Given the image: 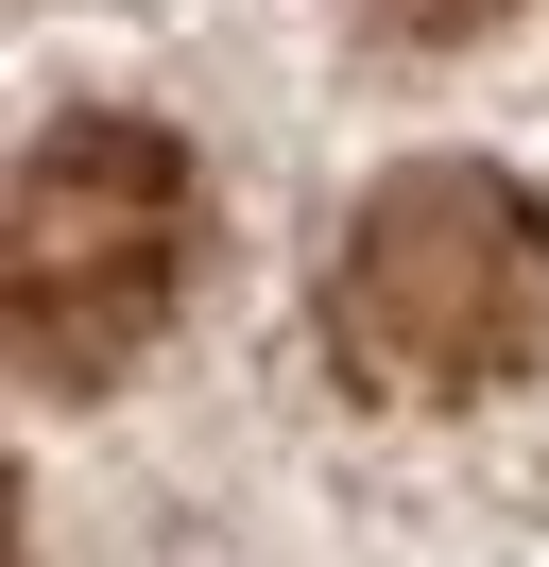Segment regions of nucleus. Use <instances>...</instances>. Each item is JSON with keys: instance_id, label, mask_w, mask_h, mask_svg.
<instances>
[{"instance_id": "nucleus-1", "label": "nucleus", "mask_w": 549, "mask_h": 567, "mask_svg": "<svg viewBox=\"0 0 549 567\" xmlns=\"http://www.w3.org/2000/svg\"><path fill=\"white\" fill-rule=\"evenodd\" d=\"M549 344V207L480 155H412L343 207L327 241V361L361 395H498L515 361Z\"/></svg>"}, {"instance_id": "nucleus-2", "label": "nucleus", "mask_w": 549, "mask_h": 567, "mask_svg": "<svg viewBox=\"0 0 549 567\" xmlns=\"http://www.w3.org/2000/svg\"><path fill=\"white\" fill-rule=\"evenodd\" d=\"M189 241H206V189L155 121L86 104L18 155V207H0V327H18V379L34 395H86L121 379L137 344L172 327L189 292Z\"/></svg>"}, {"instance_id": "nucleus-3", "label": "nucleus", "mask_w": 549, "mask_h": 567, "mask_svg": "<svg viewBox=\"0 0 549 567\" xmlns=\"http://www.w3.org/2000/svg\"><path fill=\"white\" fill-rule=\"evenodd\" d=\"M377 35H412V52H446V35H480V18H498V0H361Z\"/></svg>"}]
</instances>
